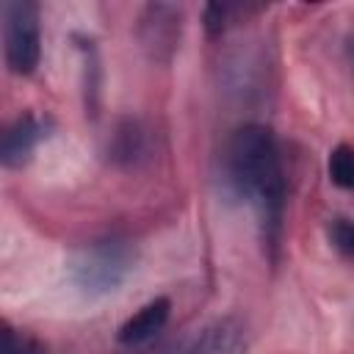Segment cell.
Instances as JSON below:
<instances>
[{
	"label": "cell",
	"instance_id": "6da1fadb",
	"mask_svg": "<svg viewBox=\"0 0 354 354\" xmlns=\"http://www.w3.org/2000/svg\"><path fill=\"white\" fill-rule=\"evenodd\" d=\"M227 177L235 194L254 207L263 246L277 260L285 230V169L271 127L252 122L232 133L227 144Z\"/></svg>",
	"mask_w": 354,
	"mask_h": 354
},
{
	"label": "cell",
	"instance_id": "7a4b0ae2",
	"mask_svg": "<svg viewBox=\"0 0 354 354\" xmlns=\"http://www.w3.org/2000/svg\"><path fill=\"white\" fill-rule=\"evenodd\" d=\"M138 263V249L124 238H97L77 246L66 260V274L72 285L88 296L100 299L122 288Z\"/></svg>",
	"mask_w": 354,
	"mask_h": 354
},
{
	"label": "cell",
	"instance_id": "3957f363",
	"mask_svg": "<svg viewBox=\"0 0 354 354\" xmlns=\"http://www.w3.org/2000/svg\"><path fill=\"white\" fill-rule=\"evenodd\" d=\"M3 14V53L6 66L14 75H33L41 61V25L39 6L33 0H6Z\"/></svg>",
	"mask_w": 354,
	"mask_h": 354
},
{
	"label": "cell",
	"instance_id": "277c9868",
	"mask_svg": "<svg viewBox=\"0 0 354 354\" xmlns=\"http://www.w3.org/2000/svg\"><path fill=\"white\" fill-rule=\"evenodd\" d=\"M183 36V6L147 3L138 14L136 39L152 64H169Z\"/></svg>",
	"mask_w": 354,
	"mask_h": 354
},
{
	"label": "cell",
	"instance_id": "5b68a950",
	"mask_svg": "<svg viewBox=\"0 0 354 354\" xmlns=\"http://www.w3.org/2000/svg\"><path fill=\"white\" fill-rule=\"evenodd\" d=\"M246 348H249L246 326L238 318L224 315L194 332L185 343L174 348V354H246Z\"/></svg>",
	"mask_w": 354,
	"mask_h": 354
},
{
	"label": "cell",
	"instance_id": "8992f818",
	"mask_svg": "<svg viewBox=\"0 0 354 354\" xmlns=\"http://www.w3.org/2000/svg\"><path fill=\"white\" fill-rule=\"evenodd\" d=\"M105 155L119 169H138L152 158V138L141 119L122 116L108 133Z\"/></svg>",
	"mask_w": 354,
	"mask_h": 354
},
{
	"label": "cell",
	"instance_id": "52a82bcc",
	"mask_svg": "<svg viewBox=\"0 0 354 354\" xmlns=\"http://www.w3.org/2000/svg\"><path fill=\"white\" fill-rule=\"evenodd\" d=\"M47 133H50V119H41L36 113L17 116L6 127L3 141H0V160H3V166L6 169H22L33 158L36 147L47 138Z\"/></svg>",
	"mask_w": 354,
	"mask_h": 354
},
{
	"label": "cell",
	"instance_id": "ba28073f",
	"mask_svg": "<svg viewBox=\"0 0 354 354\" xmlns=\"http://www.w3.org/2000/svg\"><path fill=\"white\" fill-rule=\"evenodd\" d=\"M169 315H171V301L166 296H158L152 301H147L141 310H136L116 332V340L127 348H136V346H144L149 340H155L163 326L169 324Z\"/></svg>",
	"mask_w": 354,
	"mask_h": 354
},
{
	"label": "cell",
	"instance_id": "9c48e42d",
	"mask_svg": "<svg viewBox=\"0 0 354 354\" xmlns=\"http://www.w3.org/2000/svg\"><path fill=\"white\" fill-rule=\"evenodd\" d=\"M257 11H260V6H246V3H207L202 22H205L207 36H221L232 25L243 22L246 17H252Z\"/></svg>",
	"mask_w": 354,
	"mask_h": 354
},
{
	"label": "cell",
	"instance_id": "30bf717a",
	"mask_svg": "<svg viewBox=\"0 0 354 354\" xmlns=\"http://www.w3.org/2000/svg\"><path fill=\"white\" fill-rule=\"evenodd\" d=\"M0 354H47V346L22 329H14L8 321H3V348Z\"/></svg>",
	"mask_w": 354,
	"mask_h": 354
},
{
	"label": "cell",
	"instance_id": "8fae6325",
	"mask_svg": "<svg viewBox=\"0 0 354 354\" xmlns=\"http://www.w3.org/2000/svg\"><path fill=\"white\" fill-rule=\"evenodd\" d=\"M329 180L337 188H354V147L340 144L329 152Z\"/></svg>",
	"mask_w": 354,
	"mask_h": 354
},
{
	"label": "cell",
	"instance_id": "7c38bea8",
	"mask_svg": "<svg viewBox=\"0 0 354 354\" xmlns=\"http://www.w3.org/2000/svg\"><path fill=\"white\" fill-rule=\"evenodd\" d=\"M326 235H329V243L332 249L340 254V257H348L354 260V221L346 218V216H335L326 227Z\"/></svg>",
	"mask_w": 354,
	"mask_h": 354
}]
</instances>
